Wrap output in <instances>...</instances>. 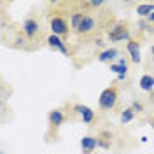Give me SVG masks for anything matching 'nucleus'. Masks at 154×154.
<instances>
[{"label":"nucleus","instance_id":"nucleus-3","mask_svg":"<svg viewBox=\"0 0 154 154\" xmlns=\"http://www.w3.org/2000/svg\"><path fill=\"white\" fill-rule=\"evenodd\" d=\"M49 28H51V33L53 35H58V37L68 35V23H67V19L61 18V16H51V19H49Z\"/></svg>","mask_w":154,"mask_h":154},{"label":"nucleus","instance_id":"nucleus-4","mask_svg":"<svg viewBox=\"0 0 154 154\" xmlns=\"http://www.w3.org/2000/svg\"><path fill=\"white\" fill-rule=\"evenodd\" d=\"M74 110H75L77 114H81L84 125H91V123L95 121V110H93L91 107L82 105V103H77V105H74Z\"/></svg>","mask_w":154,"mask_h":154},{"label":"nucleus","instance_id":"nucleus-16","mask_svg":"<svg viewBox=\"0 0 154 154\" xmlns=\"http://www.w3.org/2000/svg\"><path fill=\"white\" fill-rule=\"evenodd\" d=\"M110 72H114L117 75H126L128 74V67H123L119 63H110Z\"/></svg>","mask_w":154,"mask_h":154},{"label":"nucleus","instance_id":"nucleus-9","mask_svg":"<svg viewBox=\"0 0 154 154\" xmlns=\"http://www.w3.org/2000/svg\"><path fill=\"white\" fill-rule=\"evenodd\" d=\"M126 49H128V54H130V60L133 61V63H140V46H138V42L137 40H130L128 44H126Z\"/></svg>","mask_w":154,"mask_h":154},{"label":"nucleus","instance_id":"nucleus-18","mask_svg":"<svg viewBox=\"0 0 154 154\" xmlns=\"http://www.w3.org/2000/svg\"><path fill=\"white\" fill-rule=\"evenodd\" d=\"M131 109H133L135 112H142V110H144V105H142L138 100H133V102H131Z\"/></svg>","mask_w":154,"mask_h":154},{"label":"nucleus","instance_id":"nucleus-20","mask_svg":"<svg viewBox=\"0 0 154 154\" xmlns=\"http://www.w3.org/2000/svg\"><path fill=\"white\" fill-rule=\"evenodd\" d=\"M95 44H96V46H103V40H102V38H96Z\"/></svg>","mask_w":154,"mask_h":154},{"label":"nucleus","instance_id":"nucleus-21","mask_svg":"<svg viewBox=\"0 0 154 154\" xmlns=\"http://www.w3.org/2000/svg\"><path fill=\"white\" fill-rule=\"evenodd\" d=\"M147 21H149V23H154V12L149 16V18H147Z\"/></svg>","mask_w":154,"mask_h":154},{"label":"nucleus","instance_id":"nucleus-6","mask_svg":"<svg viewBox=\"0 0 154 154\" xmlns=\"http://www.w3.org/2000/svg\"><path fill=\"white\" fill-rule=\"evenodd\" d=\"M46 40H48L49 48L56 49V51H61L63 54H68V49H67V46H65V40H63L61 37H58V35H53V33H51Z\"/></svg>","mask_w":154,"mask_h":154},{"label":"nucleus","instance_id":"nucleus-2","mask_svg":"<svg viewBox=\"0 0 154 154\" xmlns=\"http://www.w3.org/2000/svg\"><path fill=\"white\" fill-rule=\"evenodd\" d=\"M109 40L110 42H123V40H131V35H130V32L126 28V23L123 21H119V23H116L112 28L109 30Z\"/></svg>","mask_w":154,"mask_h":154},{"label":"nucleus","instance_id":"nucleus-12","mask_svg":"<svg viewBox=\"0 0 154 154\" xmlns=\"http://www.w3.org/2000/svg\"><path fill=\"white\" fill-rule=\"evenodd\" d=\"M138 88H140L142 91H152L154 75H151V74H144V75L140 77V81H138Z\"/></svg>","mask_w":154,"mask_h":154},{"label":"nucleus","instance_id":"nucleus-19","mask_svg":"<svg viewBox=\"0 0 154 154\" xmlns=\"http://www.w3.org/2000/svg\"><path fill=\"white\" fill-rule=\"evenodd\" d=\"M117 63H119V65H123V67H128V60H126L125 56L119 58V61H117Z\"/></svg>","mask_w":154,"mask_h":154},{"label":"nucleus","instance_id":"nucleus-5","mask_svg":"<svg viewBox=\"0 0 154 154\" xmlns=\"http://www.w3.org/2000/svg\"><path fill=\"white\" fill-rule=\"evenodd\" d=\"M38 30H40V26H38V21L35 18H26L25 19V23H23V32H25V35L28 38H33L35 35L38 33Z\"/></svg>","mask_w":154,"mask_h":154},{"label":"nucleus","instance_id":"nucleus-22","mask_svg":"<svg viewBox=\"0 0 154 154\" xmlns=\"http://www.w3.org/2000/svg\"><path fill=\"white\" fill-rule=\"evenodd\" d=\"M151 56H152V61H154V46H151Z\"/></svg>","mask_w":154,"mask_h":154},{"label":"nucleus","instance_id":"nucleus-17","mask_svg":"<svg viewBox=\"0 0 154 154\" xmlns=\"http://www.w3.org/2000/svg\"><path fill=\"white\" fill-rule=\"evenodd\" d=\"M105 2L103 0H91V2H86L84 5H88V7H102Z\"/></svg>","mask_w":154,"mask_h":154},{"label":"nucleus","instance_id":"nucleus-14","mask_svg":"<svg viewBox=\"0 0 154 154\" xmlns=\"http://www.w3.org/2000/svg\"><path fill=\"white\" fill-rule=\"evenodd\" d=\"M84 16H86V14H82V12H74V14L70 16V26H72V30H75L77 32V30L81 28Z\"/></svg>","mask_w":154,"mask_h":154},{"label":"nucleus","instance_id":"nucleus-8","mask_svg":"<svg viewBox=\"0 0 154 154\" xmlns=\"http://www.w3.org/2000/svg\"><path fill=\"white\" fill-rule=\"evenodd\" d=\"M96 145H98V138H95V137L86 135V137L81 138V149H82L84 154H91L96 149Z\"/></svg>","mask_w":154,"mask_h":154},{"label":"nucleus","instance_id":"nucleus-10","mask_svg":"<svg viewBox=\"0 0 154 154\" xmlns=\"http://www.w3.org/2000/svg\"><path fill=\"white\" fill-rule=\"evenodd\" d=\"M95 28H96L95 18H93V16H89V14H86V16H84V19H82V25H81V28L77 30V33H81V35H86V33H91Z\"/></svg>","mask_w":154,"mask_h":154},{"label":"nucleus","instance_id":"nucleus-15","mask_svg":"<svg viewBox=\"0 0 154 154\" xmlns=\"http://www.w3.org/2000/svg\"><path fill=\"white\" fill-rule=\"evenodd\" d=\"M135 117V110L131 109V107H128V109H125L123 112H121V123L123 125H126V123H131Z\"/></svg>","mask_w":154,"mask_h":154},{"label":"nucleus","instance_id":"nucleus-7","mask_svg":"<svg viewBox=\"0 0 154 154\" xmlns=\"http://www.w3.org/2000/svg\"><path fill=\"white\" fill-rule=\"evenodd\" d=\"M48 119H49V125L53 126V128H60V126L65 123V112L61 109H54V110L49 112Z\"/></svg>","mask_w":154,"mask_h":154},{"label":"nucleus","instance_id":"nucleus-1","mask_svg":"<svg viewBox=\"0 0 154 154\" xmlns=\"http://www.w3.org/2000/svg\"><path fill=\"white\" fill-rule=\"evenodd\" d=\"M117 96H119V91H117V86H116V84L105 88V89L100 93V98H98L100 109H102V110H110V109H114L116 103H117Z\"/></svg>","mask_w":154,"mask_h":154},{"label":"nucleus","instance_id":"nucleus-13","mask_svg":"<svg viewBox=\"0 0 154 154\" xmlns=\"http://www.w3.org/2000/svg\"><path fill=\"white\" fill-rule=\"evenodd\" d=\"M152 12H154V4H140V5H137V14L140 18L147 19Z\"/></svg>","mask_w":154,"mask_h":154},{"label":"nucleus","instance_id":"nucleus-11","mask_svg":"<svg viewBox=\"0 0 154 154\" xmlns=\"http://www.w3.org/2000/svg\"><path fill=\"white\" fill-rule=\"evenodd\" d=\"M119 56V51L114 48H107L103 51H100V54H98V60L102 61V63H105V61H112L116 58Z\"/></svg>","mask_w":154,"mask_h":154}]
</instances>
